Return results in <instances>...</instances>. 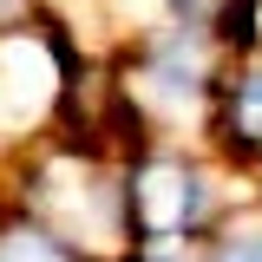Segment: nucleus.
I'll list each match as a JSON object with an SVG mask.
<instances>
[{
  "label": "nucleus",
  "instance_id": "nucleus-1",
  "mask_svg": "<svg viewBox=\"0 0 262 262\" xmlns=\"http://www.w3.org/2000/svg\"><path fill=\"white\" fill-rule=\"evenodd\" d=\"M216 236V177L184 158H144L125 177V243L190 256Z\"/></svg>",
  "mask_w": 262,
  "mask_h": 262
},
{
  "label": "nucleus",
  "instance_id": "nucleus-2",
  "mask_svg": "<svg viewBox=\"0 0 262 262\" xmlns=\"http://www.w3.org/2000/svg\"><path fill=\"white\" fill-rule=\"evenodd\" d=\"M46 98H53V66L27 39L0 46V131H20L27 118H39Z\"/></svg>",
  "mask_w": 262,
  "mask_h": 262
},
{
  "label": "nucleus",
  "instance_id": "nucleus-3",
  "mask_svg": "<svg viewBox=\"0 0 262 262\" xmlns=\"http://www.w3.org/2000/svg\"><path fill=\"white\" fill-rule=\"evenodd\" d=\"M0 262H92V256H79L72 243H59L33 216H13V223H0Z\"/></svg>",
  "mask_w": 262,
  "mask_h": 262
},
{
  "label": "nucleus",
  "instance_id": "nucleus-4",
  "mask_svg": "<svg viewBox=\"0 0 262 262\" xmlns=\"http://www.w3.org/2000/svg\"><path fill=\"white\" fill-rule=\"evenodd\" d=\"M223 131L243 151H262V66H249L243 79H229L223 92Z\"/></svg>",
  "mask_w": 262,
  "mask_h": 262
},
{
  "label": "nucleus",
  "instance_id": "nucleus-5",
  "mask_svg": "<svg viewBox=\"0 0 262 262\" xmlns=\"http://www.w3.org/2000/svg\"><path fill=\"white\" fill-rule=\"evenodd\" d=\"M196 262H262V216H243V223H223L203 249H190Z\"/></svg>",
  "mask_w": 262,
  "mask_h": 262
},
{
  "label": "nucleus",
  "instance_id": "nucleus-6",
  "mask_svg": "<svg viewBox=\"0 0 262 262\" xmlns=\"http://www.w3.org/2000/svg\"><path fill=\"white\" fill-rule=\"evenodd\" d=\"M170 7H177L184 20H203V13H210V7H223V0H170Z\"/></svg>",
  "mask_w": 262,
  "mask_h": 262
}]
</instances>
